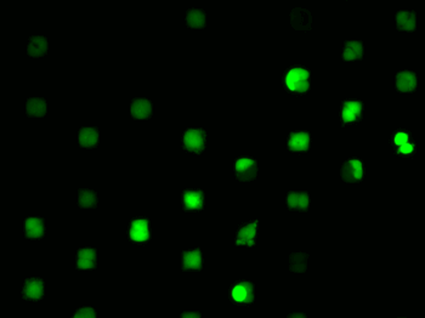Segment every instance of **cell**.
<instances>
[{
    "instance_id": "obj_1",
    "label": "cell",
    "mask_w": 425,
    "mask_h": 318,
    "mask_svg": "<svg viewBox=\"0 0 425 318\" xmlns=\"http://www.w3.org/2000/svg\"><path fill=\"white\" fill-rule=\"evenodd\" d=\"M205 134L199 129H190L184 135V145L188 151L200 153L204 149Z\"/></svg>"
},
{
    "instance_id": "obj_2",
    "label": "cell",
    "mask_w": 425,
    "mask_h": 318,
    "mask_svg": "<svg viewBox=\"0 0 425 318\" xmlns=\"http://www.w3.org/2000/svg\"><path fill=\"white\" fill-rule=\"evenodd\" d=\"M362 163L360 161H349L344 164L342 176L346 182H357L362 179Z\"/></svg>"
},
{
    "instance_id": "obj_3",
    "label": "cell",
    "mask_w": 425,
    "mask_h": 318,
    "mask_svg": "<svg viewBox=\"0 0 425 318\" xmlns=\"http://www.w3.org/2000/svg\"><path fill=\"white\" fill-rule=\"evenodd\" d=\"M290 22L295 29L306 31V29H310L311 26V14L304 9L296 8L290 14Z\"/></svg>"
},
{
    "instance_id": "obj_4",
    "label": "cell",
    "mask_w": 425,
    "mask_h": 318,
    "mask_svg": "<svg viewBox=\"0 0 425 318\" xmlns=\"http://www.w3.org/2000/svg\"><path fill=\"white\" fill-rule=\"evenodd\" d=\"M232 298L239 302H251L254 299L253 284L249 282H242L232 289Z\"/></svg>"
},
{
    "instance_id": "obj_5",
    "label": "cell",
    "mask_w": 425,
    "mask_h": 318,
    "mask_svg": "<svg viewBox=\"0 0 425 318\" xmlns=\"http://www.w3.org/2000/svg\"><path fill=\"white\" fill-rule=\"evenodd\" d=\"M44 293V284L41 280H37V278H29V280L26 281L25 288H23V294H25L26 298L38 300L43 296Z\"/></svg>"
},
{
    "instance_id": "obj_6",
    "label": "cell",
    "mask_w": 425,
    "mask_h": 318,
    "mask_svg": "<svg viewBox=\"0 0 425 318\" xmlns=\"http://www.w3.org/2000/svg\"><path fill=\"white\" fill-rule=\"evenodd\" d=\"M130 237L131 239L136 242H143L147 241L149 233H148V223L147 220H134L131 223L130 229Z\"/></svg>"
},
{
    "instance_id": "obj_7",
    "label": "cell",
    "mask_w": 425,
    "mask_h": 318,
    "mask_svg": "<svg viewBox=\"0 0 425 318\" xmlns=\"http://www.w3.org/2000/svg\"><path fill=\"white\" fill-rule=\"evenodd\" d=\"M396 86L400 91H413L417 86V78L412 72H401L396 77Z\"/></svg>"
},
{
    "instance_id": "obj_8",
    "label": "cell",
    "mask_w": 425,
    "mask_h": 318,
    "mask_svg": "<svg viewBox=\"0 0 425 318\" xmlns=\"http://www.w3.org/2000/svg\"><path fill=\"white\" fill-rule=\"evenodd\" d=\"M310 136L306 133H292L289 139V148L292 151H307L309 149Z\"/></svg>"
},
{
    "instance_id": "obj_9",
    "label": "cell",
    "mask_w": 425,
    "mask_h": 318,
    "mask_svg": "<svg viewBox=\"0 0 425 318\" xmlns=\"http://www.w3.org/2000/svg\"><path fill=\"white\" fill-rule=\"evenodd\" d=\"M152 106L151 102L146 98H137L131 103V115L135 118H147L151 115Z\"/></svg>"
},
{
    "instance_id": "obj_10",
    "label": "cell",
    "mask_w": 425,
    "mask_h": 318,
    "mask_svg": "<svg viewBox=\"0 0 425 318\" xmlns=\"http://www.w3.org/2000/svg\"><path fill=\"white\" fill-rule=\"evenodd\" d=\"M96 251L94 249H80L78 253V268L79 269H94Z\"/></svg>"
},
{
    "instance_id": "obj_11",
    "label": "cell",
    "mask_w": 425,
    "mask_h": 318,
    "mask_svg": "<svg viewBox=\"0 0 425 318\" xmlns=\"http://www.w3.org/2000/svg\"><path fill=\"white\" fill-rule=\"evenodd\" d=\"M182 257H184V269H194L199 270L202 268V255H200L199 249H196V250L192 251H184L182 254Z\"/></svg>"
},
{
    "instance_id": "obj_12",
    "label": "cell",
    "mask_w": 425,
    "mask_h": 318,
    "mask_svg": "<svg viewBox=\"0 0 425 318\" xmlns=\"http://www.w3.org/2000/svg\"><path fill=\"white\" fill-rule=\"evenodd\" d=\"M184 203L186 209H202L203 208V192L202 191H186L184 193Z\"/></svg>"
},
{
    "instance_id": "obj_13",
    "label": "cell",
    "mask_w": 425,
    "mask_h": 318,
    "mask_svg": "<svg viewBox=\"0 0 425 318\" xmlns=\"http://www.w3.org/2000/svg\"><path fill=\"white\" fill-rule=\"evenodd\" d=\"M44 233L43 220L39 218H28L26 220V235L29 238L40 237Z\"/></svg>"
},
{
    "instance_id": "obj_14",
    "label": "cell",
    "mask_w": 425,
    "mask_h": 318,
    "mask_svg": "<svg viewBox=\"0 0 425 318\" xmlns=\"http://www.w3.org/2000/svg\"><path fill=\"white\" fill-rule=\"evenodd\" d=\"M309 76V72L306 70H303V68H293V70L289 71L288 74H287V86H288L290 90H294V86L296 84L303 82V80H307Z\"/></svg>"
},
{
    "instance_id": "obj_15",
    "label": "cell",
    "mask_w": 425,
    "mask_h": 318,
    "mask_svg": "<svg viewBox=\"0 0 425 318\" xmlns=\"http://www.w3.org/2000/svg\"><path fill=\"white\" fill-rule=\"evenodd\" d=\"M26 109L29 116L43 117L46 112V103H45V101L41 100V98L33 97L27 101Z\"/></svg>"
},
{
    "instance_id": "obj_16",
    "label": "cell",
    "mask_w": 425,
    "mask_h": 318,
    "mask_svg": "<svg viewBox=\"0 0 425 318\" xmlns=\"http://www.w3.org/2000/svg\"><path fill=\"white\" fill-rule=\"evenodd\" d=\"M47 49V41L44 37L37 35L32 37L28 44V54L31 56H40L45 52Z\"/></svg>"
},
{
    "instance_id": "obj_17",
    "label": "cell",
    "mask_w": 425,
    "mask_h": 318,
    "mask_svg": "<svg viewBox=\"0 0 425 318\" xmlns=\"http://www.w3.org/2000/svg\"><path fill=\"white\" fill-rule=\"evenodd\" d=\"M397 27L402 31H413L415 28V15L414 13L401 11L396 16Z\"/></svg>"
},
{
    "instance_id": "obj_18",
    "label": "cell",
    "mask_w": 425,
    "mask_h": 318,
    "mask_svg": "<svg viewBox=\"0 0 425 318\" xmlns=\"http://www.w3.org/2000/svg\"><path fill=\"white\" fill-rule=\"evenodd\" d=\"M255 229H256V221L253 224L247 225L243 229L239 230L238 237H237V244H254V237H255Z\"/></svg>"
},
{
    "instance_id": "obj_19",
    "label": "cell",
    "mask_w": 425,
    "mask_h": 318,
    "mask_svg": "<svg viewBox=\"0 0 425 318\" xmlns=\"http://www.w3.org/2000/svg\"><path fill=\"white\" fill-rule=\"evenodd\" d=\"M288 205L289 208L306 210L307 205H309V196H307V193H295V192H292L288 196Z\"/></svg>"
},
{
    "instance_id": "obj_20",
    "label": "cell",
    "mask_w": 425,
    "mask_h": 318,
    "mask_svg": "<svg viewBox=\"0 0 425 318\" xmlns=\"http://www.w3.org/2000/svg\"><path fill=\"white\" fill-rule=\"evenodd\" d=\"M98 134L94 128H83L79 133V142L84 147L94 146L97 142Z\"/></svg>"
},
{
    "instance_id": "obj_21",
    "label": "cell",
    "mask_w": 425,
    "mask_h": 318,
    "mask_svg": "<svg viewBox=\"0 0 425 318\" xmlns=\"http://www.w3.org/2000/svg\"><path fill=\"white\" fill-rule=\"evenodd\" d=\"M307 254L294 253L289 257V268L294 272H305L306 270Z\"/></svg>"
},
{
    "instance_id": "obj_22",
    "label": "cell",
    "mask_w": 425,
    "mask_h": 318,
    "mask_svg": "<svg viewBox=\"0 0 425 318\" xmlns=\"http://www.w3.org/2000/svg\"><path fill=\"white\" fill-rule=\"evenodd\" d=\"M187 23L193 28H202L205 25V15L200 10H190L187 14Z\"/></svg>"
},
{
    "instance_id": "obj_23",
    "label": "cell",
    "mask_w": 425,
    "mask_h": 318,
    "mask_svg": "<svg viewBox=\"0 0 425 318\" xmlns=\"http://www.w3.org/2000/svg\"><path fill=\"white\" fill-rule=\"evenodd\" d=\"M79 204L82 206H94L96 204V194L92 191L89 190H80L79 191Z\"/></svg>"
},
{
    "instance_id": "obj_24",
    "label": "cell",
    "mask_w": 425,
    "mask_h": 318,
    "mask_svg": "<svg viewBox=\"0 0 425 318\" xmlns=\"http://www.w3.org/2000/svg\"><path fill=\"white\" fill-rule=\"evenodd\" d=\"M254 166H256V164L253 159L242 158V159H238L237 163H236V170H237V173H242V172H245V170L250 169V168Z\"/></svg>"
},
{
    "instance_id": "obj_25",
    "label": "cell",
    "mask_w": 425,
    "mask_h": 318,
    "mask_svg": "<svg viewBox=\"0 0 425 318\" xmlns=\"http://www.w3.org/2000/svg\"><path fill=\"white\" fill-rule=\"evenodd\" d=\"M344 107L348 109L350 112H352L356 117H360L361 111H362V103L361 102H355V101H348L344 103Z\"/></svg>"
},
{
    "instance_id": "obj_26",
    "label": "cell",
    "mask_w": 425,
    "mask_h": 318,
    "mask_svg": "<svg viewBox=\"0 0 425 318\" xmlns=\"http://www.w3.org/2000/svg\"><path fill=\"white\" fill-rule=\"evenodd\" d=\"M256 175V166L251 167L250 169L245 170V172H242V173H237V176L239 180H242V181H249V180H253L255 178Z\"/></svg>"
},
{
    "instance_id": "obj_27",
    "label": "cell",
    "mask_w": 425,
    "mask_h": 318,
    "mask_svg": "<svg viewBox=\"0 0 425 318\" xmlns=\"http://www.w3.org/2000/svg\"><path fill=\"white\" fill-rule=\"evenodd\" d=\"M346 47H349L357 56V59H362V44L360 41H348Z\"/></svg>"
},
{
    "instance_id": "obj_28",
    "label": "cell",
    "mask_w": 425,
    "mask_h": 318,
    "mask_svg": "<svg viewBox=\"0 0 425 318\" xmlns=\"http://www.w3.org/2000/svg\"><path fill=\"white\" fill-rule=\"evenodd\" d=\"M73 318H96L95 316V311L91 307H84L80 308L79 311L74 314Z\"/></svg>"
},
{
    "instance_id": "obj_29",
    "label": "cell",
    "mask_w": 425,
    "mask_h": 318,
    "mask_svg": "<svg viewBox=\"0 0 425 318\" xmlns=\"http://www.w3.org/2000/svg\"><path fill=\"white\" fill-rule=\"evenodd\" d=\"M342 116H343V121L345 122V123L354 122V121H356V118H357V117H356V116L354 115V113L350 112V111H349L348 109H345V107H344V109H343V113H342Z\"/></svg>"
},
{
    "instance_id": "obj_30",
    "label": "cell",
    "mask_w": 425,
    "mask_h": 318,
    "mask_svg": "<svg viewBox=\"0 0 425 318\" xmlns=\"http://www.w3.org/2000/svg\"><path fill=\"white\" fill-rule=\"evenodd\" d=\"M407 141H408V136H407V134L405 133H399L395 136V143L399 146L405 145V143H407Z\"/></svg>"
},
{
    "instance_id": "obj_31",
    "label": "cell",
    "mask_w": 425,
    "mask_h": 318,
    "mask_svg": "<svg viewBox=\"0 0 425 318\" xmlns=\"http://www.w3.org/2000/svg\"><path fill=\"white\" fill-rule=\"evenodd\" d=\"M307 89H309V82H307V80H303V82L296 84L293 91L305 92V91H307Z\"/></svg>"
},
{
    "instance_id": "obj_32",
    "label": "cell",
    "mask_w": 425,
    "mask_h": 318,
    "mask_svg": "<svg viewBox=\"0 0 425 318\" xmlns=\"http://www.w3.org/2000/svg\"><path fill=\"white\" fill-rule=\"evenodd\" d=\"M413 151V146L411 143H405V145L400 146V153H403V154H408Z\"/></svg>"
},
{
    "instance_id": "obj_33",
    "label": "cell",
    "mask_w": 425,
    "mask_h": 318,
    "mask_svg": "<svg viewBox=\"0 0 425 318\" xmlns=\"http://www.w3.org/2000/svg\"><path fill=\"white\" fill-rule=\"evenodd\" d=\"M181 318H200V316L197 312H185V313H182Z\"/></svg>"
},
{
    "instance_id": "obj_34",
    "label": "cell",
    "mask_w": 425,
    "mask_h": 318,
    "mask_svg": "<svg viewBox=\"0 0 425 318\" xmlns=\"http://www.w3.org/2000/svg\"><path fill=\"white\" fill-rule=\"evenodd\" d=\"M288 318H306V317H305V314L303 313H293V314H290Z\"/></svg>"
},
{
    "instance_id": "obj_35",
    "label": "cell",
    "mask_w": 425,
    "mask_h": 318,
    "mask_svg": "<svg viewBox=\"0 0 425 318\" xmlns=\"http://www.w3.org/2000/svg\"><path fill=\"white\" fill-rule=\"evenodd\" d=\"M400 318H406V317H400Z\"/></svg>"
}]
</instances>
